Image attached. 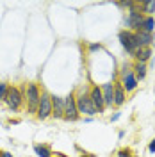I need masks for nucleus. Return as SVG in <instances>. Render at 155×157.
<instances>
[{"instance_id": "nucleus-8", "label": "nucleus", "mask_w": 155, "mask_h": 157, "mask_svg": "<svg viewBox=\"0 0 155 157\" xmlns=\"http://www.w3.org/2000/svg\"><path fill=\"white\" fill-rule=\"evenodd\" d=\"M89 97H91V102H93V105H95V109H96V113H104L105 104H104V93H102V88L95 86V88L91 89Z\"/></svg>"}, {"instance_id": "nucleus-1", "label": "nucleus", "mask_w": 155, "mask_h": 157, "mask_svg": "<svg viewBox=\"0 0 155 157\" xmlns=\"http://www.w3.org/2000/svg\"><path fill=\"white\" fill-rule=\"evenodd\" d=\"M145 20V14L141 13V9H130L128 11V16L125 18V25H127V30H132V32H137L141 29V23Z\"/></svg>"}, {"instance_id": "nucleus-24", "label": "nucleus", "mask_w": 155, "mask_h": 157, "mask_svg": "<svg viewBox=\"0 0 155 157\" xmlns=\"http://www.w3.org/2000/svg\"><path fill=\"white\" fill-rule=\"evenodd\" d=\"M118 118H119V113H116V114H114V116H112V118H111V120H112V121H116V120H118Z\"/></svg>"}, {"instance_id": "nucleus-2", "label": "nucleus", "mask_w": 155, "mask_h": 157, "mask_svg": "<svg viewBox=\"0 0 155 157\" xmlns=\"http://www.w3.org/2000/svg\"><path fill=\"white\" fill-rule=\"evenodd\" d=\"M77 109H78V114L82 113V114H89V116H93V114H96V109L93 105V102H91V97L87 95L86 91H82L77 98Z\"/></svg>"}, {"instance_id": "nucleus-12", "label": "nucleus", "mask_w": 155, "mask_h": 157, "mask_svg": "<svg viewBox=\"0 0 155 157\" xmlns=\"http://www.w3.org/2000/svg\"><path fill=\"white\" fill-rule=\"evenodd\" d=\"M152 34L150 32H143V30H137L136 32V43H137V50L143 48V47H150L152 45Z\"/></svg>"}, {"instance_id": "nucleus-19", "label": "nucleus", "mask_w": 155, "mask_h": 157, "mask_svg": "<svg viewBox=\"0 0 155 157\" xmlns=\"http://www.w3.org/2000/svg\"><path fill=\"white\" fill-rule=\"evenodd\" d=\"M6 95H7V86L6 84H0V102L6 100Z\"/></svg>"}, {"instance_id": "nucleus-11", "label": "nucleus", "mask_w": 155, "mask_h": 157, "mask_svg": "<svg viewBox=\"0 0 155 157\" xmlns=\"http://www.w3.org/2000/svg\"><path fill=\"white\" fill-rule=\"evenodd\" d=\"M102 93H104V104H105V107L107 105H112V104H114V84H112V82L104 84Z\"/></svg>"}, {"instance_id": "nucleus-7", "label": "nucleus", "mask_w": 155, "mask_h": 157, "mask_svg": "<svg viewBox=\"0 0 155 157\" xmlns=\"http://www.w3.org/2000/svg\"><path fill=\"white\" fill-rule=\"evenodd\" d=\"M27 100H29V111L34 113L39 107V100H41V95H39V89L36 84H29L27 86Z\"/></svg>"}, {"instance_id": "nucleus-18", "label": "nucleus", "mask_w": 155, "mask_h": 157, "mask_svg": "<svg viewBox=\"0 0 155 157\" xmlns=\"http://www.w3.org/2000/svg\"><path fill=\"white\" fill-rule=\"evenodd\" d=\"M34 152H36L39 157H52L50 148L48 147H43V145H36V147H34Z\"/></svg>"}, {"instance_id": "nucleus-9", "label": "nucleus", "mask_w": 155, "mask_h": 157, "mask_svg": "<svg viewBox=\"0 0 155 157\" xmlns=\"http://www.w3.org/2000/svg\"><path fill=\"white\" fill-rule=\"evenodd\" d=\"M6 102L13 111H16L21 104V93L16 88H7V95H6Z\"/></svg>"}, {"instance_id": "nucleus-13", "label": "nucleus", "mask_w": 155, "mask_h": 157, "mask_svg": "<svg viewBox=\"0 0 155 157\" xmlns=\"http://www.w3.org/2000/svg\"><path fill=\"white\" fill-rule=\"evenodd\" d=\"M125 104V89L121 82H114V105H123Z\"/></svg>"}, {"instance_id": "nucleus-23", "label": "nucleus", "mask_w": 155, "mask_h": 157, "mask_svg": "<svg viewBox=\"0 0 155 157\" xmlns=\"http://www.w3.org/2000/svg\"><path fill=\"white\" fill-rule=\"evenodd\" d=\"M0 157H13V155H11L9 152H2V154H0Z\"/></svg>"}, {"instance_id": "nucleus-16", "label": "nucleus", "mask_w": 155, "mask_h": 157, "mask_svg": "<svg viewBox=\"0 0 155 157\" xmlns=\"http://www.w3.org/2000/svg\"><path fill=\"white\" fill-rule=\"evenodd\" d=\"M134 75H136L137 80H143L146 77V64L145 63H136L134 66Z\"/></svg>"}, {"instance_id": "nucleus-21", "label": "nucleus", "mask_w": 155, "mask_h": 157, "mask_svg": "<svg viewBox=\"0 0 155 157\" xmlns=\"http://www.w3.org/2000/svg\"><path fill=\"white\" fill-rule=\"evenodd\" d=\"M118 157H130V152H128V150H121V152L118 154Z\"/></svg>"}, {"instance_id": "nucleus-10", "label": "nucleus", "mask_w": 155, "mask_h": 157, "mask_svg": "<svg viewBox=\"0 0 155 157\" xmlns=\"http://www.w3.org/2000/svg\"><path fill=\"white\" fill-rule=\"evenodd\" d=\"M52 111L55 118H64V98L52 97Z\"/></svg>"}, {"instance_id": "nucleus-25", "label": "nucleus", "mask_w": 155, "mask_h": 157, "mask_svg": "<svg viewBox=\"0 0 155 157\" xmlns=\"http://www.w3.org/2000/svg\"><path fill=\"white\" fill-rule=\"evenodd\" d=\"M80 157H96V155H93V154H82Z\"/></svg>"}, {"instance_id": "nucleus-4", "label": "nucleus", "mask_w": 155, "mask_h": 157, "mask_svg": "<svg viewBox=\"0 0 155 157\" xmlns=\"http://www.w3.org/2000/svg\"><path fill=\"white\" fill-rule=\"evenodd\" d=\"M137 80L136 75H134V71L130 70V66H127L123 64V71H121V86L125 89L127 93H130V91H134L137 88Z\"/></svg>"}, {"instance_id": "nucleus-17", "label": "nucleus", "mask_w": 155, "mask_h": 157, "mask_svg": "<svg viewBox=\"0 0 155 157\" xmlns=\"http://www.w3.org/2000/svg\"><path fill=\"white\" fill-rule=\"evenodd\" d=\"M139 7H141V13H153L155 11V2L153 0H148V2H141V4H137Z\"/></svg>"}, {"instance_id": "nucleus-15", "label": "nucleus", "mask_w": 155, "mask_h": 157, "mask_svg": "<svg viewBox=\"0 0 155 157\" xmlns=\"http://www.w3.org/2000/svg\"><path fill=\"white\" fill-rule=\"evenodd\" d=\"M155 29V18L153 16H145V20H143V23H141V29L143 32H150L152 34V30Z\"/></svg>"}, {"instance_id": "nucleus-5", "label": "nucleus", "mask_w": 155, "mask_h": 157, "mask_svg": "<svg viewBox=\"0 0 155 157\" xmlns=\"http://www.w3.org/2000/svg\"><path fill=\"white\" fill-rule=\"evenodd\" d=\"M78 109H77V100L73 95H68V97L64 98V118L70 120V121H75L78 120Z\"/></svg>"}, {"instance_id": "nucleus-22", "label": "nucleus", "mask_w": 155, "mask_h": 157, "mask_svg": "<svg viewBox=\"0 0 155 157\" xmlns=\"http://www.w3.org/2000/svg\"><path fill=\"white\" fill-rule=\"evenodd\" d=\"M148 150H150L152 154L155 152V139H152V141H150V145H148Z\"/></svg>"}, {"instance_id": "nucleus-20", "label": "nucleus", "mask_w": 155, "mask_h": 157, "mask_svg": "<svg viewBox=\"0 0 155 157\" xmlns=\"http://www.w3.org/2000/svg\"><path fill=\"white\" fill-rule=\"evenodd\" d=\"M89 50H91V52H96V50H102V45H100V43H93V45H89Z\"/></svg>"}, {"instance_id": "nucleus-14", "label": "nucleus", "mask_w": 155, "mask_h": 157, "mask_svg": "<svg viewBox=\"0 0 155 157\" xmlns=\"http://www.w3.org/2000/svg\"><path fill=\"white\" fill-rule=\"evenodd\" d=\"M150 56H152V48H150V47H143V48H139L136 54H134L136 63H145V64H146V61L150 59Z\"/></svg>"}, {"instance_id": "nucleus-3", "label": "nucleus", "mask_w": 155, "mask_h": 157, "mask_svg": "<svg viewBox=\"0 0 155 157\" xmlns=\"http://www.w3.org/2000/svg\"><path fill=\"white\" fill-rule=\"evenodd\" d=\"M119 43H121V47L128 52V54H136L137 52V43H136V32H132V30H121L119 32Z\"/></svg>"}, {"instance_id": "nucleus-6", "label": "nucleus", "mask_w": 155, "mask_h": 157, "mask_svg": "<svg viewBox=\"0 0 155 157\" xmlns=\"http://www.w3.org/2000/svg\"><path fill=\"white\" fill-rule=\"evenodd\" d=\"M54 111H52V97L48 93H43L41 100H39V107H38V118L39 120H45L48 118Z\"/></svg>"}]
</instances>
